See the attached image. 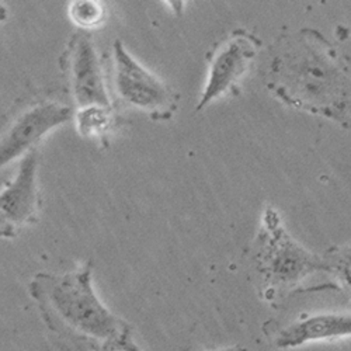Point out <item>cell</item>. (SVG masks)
<instances>
[{
	"label": "cell",
	"mask_w": 351,
	"mask_h": 351,
	"mask_svg": "<svg viewBox=\"0 0 351 351\" xmlns=\"http://www.w3.org/2000/svg\"><path fill=\"white\" fill-rule=\"evenodd\" d=\"M266 86L289 107L351 127V66L315 30L285 33L273 44Z\"/></svg>",
	"instance_id": "6da1fadb"
},
{
	"label": "cell",
	"mask_w": 351,
	"mask_h": 351,
	"mask_svg": "<svg viewBox=\"0 0 351 351\" xmlns=\"http://www.w3.org/2000/svg\"><path fill=\"white\" fill-rule=\"evenodd\" d=\"M47 326L65 337L89 343L92 348L119 344L142 351L134 341L128 322L112 313L93 287V263L84 261L66 273H38L28 284Z\"/></svg>",
	"instance_id": "7a4b0ae2"
},
{
	"label": "cell",
	"mask_w": 351,
	"mask_h": 351,
	"mask_svg": "<svg viewBox=\"0 0 351 351\" xmlns=\"http://www.w3.org/2000/svg\"><path fill=\"white\" fill-rule=\"evenodd\" d=\"M254 258L263 285L271 292L291 288L311 273L326 267L324 261L288 235L278 214L271 208L263 215Z\"/></svg>",
	"instance_id": "3957f363"
},
{
	"label": "cell",
	"mask_w": 351,
	"mask_h": 351,
	"mask_svg": "<svg viewBox=\"0 0 351 351\" xmlns=\"http://www.w3.org/2000/svg\"><path fill=\"white\" fill-rule=\"evenodd\" d=\"M261 41L245 28L222 38L208 53V73L197 111L235 92L260 51Z\"/></svg>",
	"instance_id": "277c9868"
},
{
	"label": "cell",
	"mask_w": 351,
	"mask_h": 351,
	"mask_svg": "<svg viewBox=\"0 0 351 351\" xmlns=\"http://www.w3.org/2000/svg\"><path fill=\"white\" fill-rule=\"evenodd\" d=\"M112 64L114 87L123 101L152 117H170L174 106L171 90L135 60L121 40L112 44Z\"/></svg>",
	"instance_id": "5b68a950"
},
{
	"label": "cell",
	"mask_w": 351,
	"mask_h": 351,
	"mask_svg": "<svg viewBox=\"0 0 351 351\" xmlns=\"http://www.w3.org/2000/svg\"><path fill=\"white\" fill-rule=\"evenodd\" d=\"M62 69L77 110L112 108L97 48L86 32L72 36L62 56Z\"/></svg>",
	"instance_id": "8992f818"
},
{
	"label": "cell",
	"mask_w": 351,
	"mask_h": 351,
	"mask_svg": "<svg viewBox=\"0 0 351 351\" xmlns=\"http://www.w3.org/2000/svg\"><path fill=\"white\" fill-rule=\"evenodd\" d=\"M72 107L58 101H40L27 107L3 130L0 139V165L33 151V146L49 131L73 119Z\"/></svg>",
	"instance_id": "52a82bcc"
},
{
	"label": "cell",
	"mask_w": 351,
	"mask_h": 351,
	"mask_svg": "<svg viewBox=\"0 0 351 351\" xmlns=\"http://www.w3.org/2000/svg\"><path fill=\"white\" fill-rule=\"evenodd\" d=\"M37 169L38 152L33 149L23 156L14 179L0 194V222L3 238H13L17 230L37 219L40 210Z\"/></svg>",
	"instance_id": "ba28073f"
},
{
	"label": "cell",
	"mask_w": 351,
	"mask_h": 351,
	"mask_svg": "<svg viewBox=\"0 0 351 351\" xmlns=\"http://www.w3.org/2000/svg\"><path fill=\"white\" fill-rule=\"evenodd\" d=\"M351 337V315L320 313L278 328L273 344L278 348H295L306 343Z\"/></svg>",
	"instance_id": "9c48e42d"
},
{
	"label": "cell",
	"mask_w": 351,
	"mask_h": 351,
	"mask_svg": "<svg viewBox=\"0 0 351 351\" xmlns=\"http://www.w3.org/2000/svg\"><path fill=\"white\" fill-rule=\"evenodd\" d=\"M77 130L83 136H96L110 127L111 108L92 107L79 110L76 114Z\"/></svg>",
	"instance_id": "30bf717a"
},
{
	"label": "cell",
	"mask_w": 351,
	"mask_h": 351,
	"mask_svg": "<svg viewBox=\"0 0 351 351\" xmlns=\"http://www.w3.org/2000/svg\"><path fill=\"white\" fill-rule=\"evenodd\" d=\"M71 20L79 27L95 28L104 20V8L95 0H76L69 6Z\"/></svg>",
	"instance_id": "8fae6325"
},
{
	"label": "cell",
	"mask_w": 351,
	"mask_h": 351,
	"mask_svg": "<svg viewBox=\"0 0 351 351\" xmlns=\"http://www.w3.org/2000/svg\"><path fill=\"white\" fill-rule=\"evenodd\" d=\"M339 265L341 266V271H344L346 277L351 280V252H344V254H341Z\"/></svg>",
	"instance_id": "7c38bea8"
},
{
	"label": "cell",
	"mask_w": 351,
	"mask_h": 351,
	"mask_svg": "<svg viewBox=\"0 0 351 351\" xmlns=\"http://www.w3.org/2000/svg\"><path fill=\"white\" fill-rule=\"evenodd\" d=\"M92 351H131V350L124 348L119 344H103V346H97V347L92 348Z\"/></svg>",
	"instance_id": "4fadbf2b"
},
{
	"label": "cell",
	"mask_w": 351,
	"mask_h": 351,
	"mask_svg": "<svg viewBox=\"0 0 351 351\" xmlns=\"http://www.w3.org/2000/svg\"><path fill=\"white\" fill-rule=\"evenodd\" d=\"M210 351H247V350L241 344H235V346H229V347H223V348H218V350H210Z\"/></svg>",
	"instance_id": "5bb4252c"
}]
</instances>
